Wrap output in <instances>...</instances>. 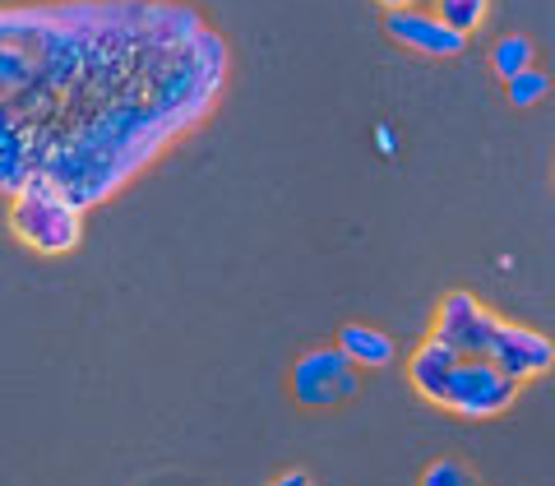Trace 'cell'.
<instances>
[{
    "label": "cell",
    "mask_w": 555,
    "mask_h": 486,
    "mask_svg": "<svg viewBox=\"0 0 555 486\" xmlns=\"http://www.w3.org/2000/svg\"><path fill=\"white\" fill-rule=\"evenodd\" d=\"M232 51L190 0L0 5V195L107 204L214 116Z\"/></svg>",
    "instance_id": "cell-1"
},
{
    "label": "cell",
    "mask_w": 555,
    "mask_h": 486,
    "mask_svg": "<svg viewBox=\"0 0 555 486\" xmlns=\"http://www.w3.org/2000/svg\"><path fill=\"white\" fill-rule=\"evenodd\" d=\"M10 232L33 255H69L83 241V208L65 195L56 181H28L20 195L10 200Z\"/></svg>",
    "instance_id": "cell-2"
},
{
    "label": "cell",
    "mask_w": 555,
    "mask_h": 486,
    "mask_svg": "<svg viewBox=\"0 0 555 486\" xmlns=\"http://www.w3.org/2000/svg\"><path fill=\"white\" fill-rule=\"evenodd\" d=\"M518 389L524 385H518L514 375L500 371L491 357H463L459 353V361L449 367L444 385L436 394V408L454 412V417H467V422H486V417L509 412Z\"/></svg>",
    "instance_id": "cell-3"
},
{
    "label": "cell",
    "mask_w": 555,
    "mask_h": 486,
    "mask_svg": "<svg viewBox=\"0 0 555 486\" xmlns=\"http://www.w3.org/2000/svg\"><path fill=\"white\" fill-rule=\"evenodd\" d=\"M287 389L301 408L310 412H328V408H343L361 394V367H352V357L343 347H310L292 361L287 371Z\"/></svg>",
    "instance_id": "cell-4"
},
{
    "label": "cell",
    "mask_w": 555,
    "mask_h": 486,
    "mask_svg": "<svg viewBox=\"0 0 555 486\" xmlns=\"http://www.w3.org/2000/svg\"><path fill=\"white\" fill-rule=\"evenodd\" d=\"M486 357H491L505 375H514L518 385H528V380L555 371V343L542 334V329H528V324L505 320V316H495Z\"/></svg>",
    "instance_id": "cell-5"
},
{
    "label": "cell",
    "mask_w": 555,
    "mask_h": 486,
    "mask_svg": "<svg viewBox=\"0 0 555 486\" xmlns=\"http://www.w3.org/2000/svg\"><path fill=\"white\" fill-rule=\"evenodd\" d=\"M491 329H495V316L473 297V292H444L440 310H436V329H430V334L444 338L463 357H486Z\"/></svg>",
    "instance_id": "cell-6"
},
{
    "label": "cell",
    "mask_w": 555,
    "mask_h": 486,
    "mask_svg": "<svg viewBox=\"0 0 555 486\" xmlns=\"http://www.w3.org/2000/svg\"><path fill=\"white\" fill-rule=\"evenodd\" d=\"M385 33L398 42L416 51V56H463L467 38L454 33L436 10H398V14H385Z\"/></svg>",
    "instance_id": "cell-7"
},
{
    "label": "cell",
    "mask_w": 555,
    "mask_h": 486,
    "mask_svg": "<svg viewBox=\"0 0 555 486\" xmlns=\"http://www.w3.org/2000/svg\"><path fill=\"white\" fill-rule=\"evenodd\" d=\"M338 347L352 357V367H361V371H379V367H389V361L398 357L393 338L379 334L375 324H343L338 329Z\"/></svg>",
    "instance_id": "cell-8"
},
{
    "label": "cell",
    "mask_w": 555,
    "mask_h": 486,
    "mask_svg": "<svg viewBox=\"0 0 555 486\" xmlns=\"http://www.w3.org/2000/svg\"><path fill=\"white\" fill-rule=\"evenodd\" d=\"M532 42L524 38V33H509V38H500L495 47H491V65H495V75L500 79H514V75H524V69H532Z\"/></svg>",
    "instance_id": "cell-9"
},
{
    "label": "cell",
    "mask_w": 555,
    "mask_h": 486,
    "mask_svg": "<svg viewBox=\"0 0 555 486\" xmlns=\"http://www.w3.org/2000/svg\"><path fill=\"white\" fill-rule=\"evenodd\" d=\"M440 14V20L454 28V33H463V38H473V33L486 24V14H491V0H436L430 5Z\"/></svg>",
    "instance_id": "cell-10"
},
{
    "label": "cell",
    "mask_w": 555,
    "mask_h": 486,
    "mask_svg": "<svg viewBox=\"0 0 555 486\" xmlns=\"http://www.w3.org/2000/svg\"><path fill=\"white\" fill-rule=\"evenodd\" d=\"M505 93H509L514 107H537V102L551 98V79L532 65V69H524V75H514V79L505 84Z\"/></svg>",
    "instance_id": "cell-11"
},
{
    "label": "cell",
    "mask_w": 555,
    "mask_h": 486,
    "mask_svg": "<svg viewBox=\"0 0 555 486\" xmlns=\"http://www.w3.org/2000/svg\"><path fill=\"white\" fill-rule=\"evenodd\" d=\"M422 486H477V473L459 459H436L422 473Z\"/></svg>",
    "instance_id": "cell-12"
},
{
    "label": "cell",
    "mask_w": 555,
    "mask_h": 486,
    "mask_svg": "<svg viewBox=\"0 0 555 486\" xmlns=\"http://www.w3.org/2000/svg\"><path fill=\"white\" fill-rule=\"evenodd\" d=\"M269 486H315V477H310L306 468H287V473H278Z\"/></svg>",
    "instance_id": "cell-13"
},
{
    "label": "cell",
    "mask_w": 555,
    "mask_h": 486,
    "mask_svg": "<svg viewBox=\"0 0 555 486\" xmlns=\"http://www.w3.org/2000/svg\"><path fill=\"white\" fill-rule=\"evenodd\" d=\"M375 149L385 153V158H393V153H398V135L389 126H375Z\"/></svg>",
    "instance_id": "cell-14"
},
{
    "label": "cell",
    "mask_w": 555,
    "mask_h": 486,
    "mask_svg": "<svg viewBox=\"0 0 555 486\" xmlns=\"http://www.w3.org/2000/svg\"><path fill=\"white\" fill-rule=\"evenodd\" d=\"M375 5H385V14H398V10H416V0H375Z\"/></svg>",
    "instance_id": "cell-15"
}]
</instances>
